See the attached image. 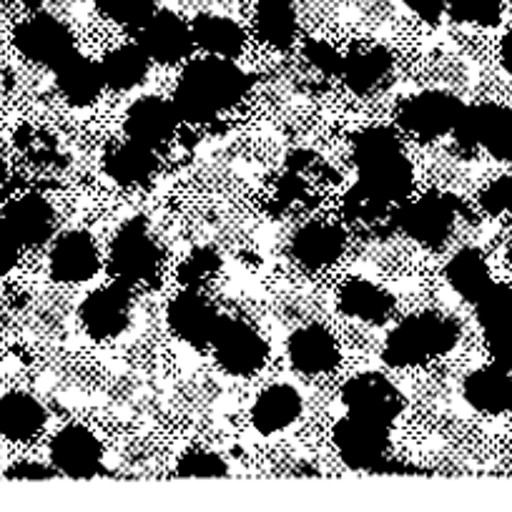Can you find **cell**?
Returning <instances> with one entry per match:
<instances>
[{
	"label": "cell",
	"mask_w": 512,
	"mask_h": 512,
	"mask_svg": "<svg viewBox=\"0 0 512 512\" xmlns=\"http://www.w3.org/2000/svg\"><path fill=\"white\" fill-rule=\"evenodd\" d=\"M251 81L234 63V58L209 56L196 58L179 76L174 91V106L181 121L211 123L219 113L234 108L249 93Z\"/></svg>",
	"instance_id": "1"
},
{
	"label": "cell",
	"mask_w": 512,
	"mask_h": 512,
	"mask_svg": "<svg viewBox=\"0 0 512 512\" xmlns=\"http://www.w3.org/2000/svg\"><path fill=\"white\" fill-rule=\"evenodd\" d=\"M354 161L359 171L357 184L390 206L402 204L412 194V164L392 128L377 126L359 131L354 136Z\"/></svg>",
	"instance_id": "2"
},
{
	"label": "cell",
	"mask_w": 512,
	"mask_h": 512,
	"mask_svg": "<svg viewBox=\"0 0 512 512\" xmlns=\"http://www.w3.org/2000/svg\"><path fill=\"white\" fill-rule=\"evenodd\" d=\"M460 339V324L437 312L405 317L384 339L382 359L390 367L407 369L450 352Z\"/></svg>",
	"instance_id": "3"
},
{
	"label": "cell",
	"mask_w": 512,
	"mask_h": 512,
	"mask_svg": "<svg viewBox=\"0 0 512 512\" xmlns=\"http://www.w3.org/2000/svg\"><path fill=\"white\" fill-rule=\"evenodd\" d=\"M161 262H164V256L151 236L146 219L141 216L128 219L118 229L111 244V254H108V272L113 274V279L128 284V287L149 284L159 277Z\"/></svg>",
	"instance_id": "4"
},
{
	"label": "cell",
	"mask_w": 512,
	"mask_h": 512,
	"mask_svg": "<svg viewBox=\"0 0 512 512\" xmlns=\"http://www.w3.org/2000/svg\"><path fill=\"white\" fill-rule=\"evenodd\" d=\"M462 149H485L495 159L512 164V111L497 103L465 106L455 128Z\"/></svg>",
	"instance_id": "5"
},
{
	"label": "cell",
	"mask_w": 512,
	"mask_h": 512,
	"mask_svg": "<svg viewBox=\"0 0 512 512\" xmlns=\"http://www.w3.org/2000/svg\"><path fill=\"white\" fill-rule=\"evenodd\" d=\"M457 204L450 194H425L415 201H402L392 221L410 239L427 249H437L450 239L457 221Z\"/></svg>",
	"instance_id": "6"
},
{
	"label": "cell",
	"mask_w": 512,
	"mask_h": 512,
	"mask_svg": "<svg viewBox=\"0 0 512 512\" xmlns=\"http://www.w3.org/2000/svg\"><path fill=\"white\" fill-rule=\"evenodd\" d=\"M465 103L447 91L415 93L397 108V123L402 131L420 141H435L452 134Z\"/></svg>",
	"instance_id": "7"
},
{
	"label": "cell",
	"mask_w": 512,
	"mask_h": 512,
	"mask_svg": "<svg viewBox=\"0 0 512 512\" xmlns=\"http://www.w3.org/2000/svg\"><path fill=\"white\" fill-rule=\"evenodd\" d=\"M211 349H214L216 364L231 377H249V374L259 372L269 357V344L262 332L241 319L229 317L221 319Z\"/></svg>",
	"instance_id": "8"
},
{
	"label": "cell",
	"mask_w": 512,
	"mask_h": 512,
	"mask_svg": "<svg viewBox=\"0 0 512 512\" xmlns=\"http://www.w3.org/2000/svg\"><path fill=\"white\" fill-rule=\"evenodd\" d=\"M334 445L352 470L377 472L390 450V425L347 412L334 427Z\"/></svg>",
	"instance_id": "9"
},
{
	"label": "cell",
	"mask_w": 512,
	"mask_h": 512,
	"mask_svg": "<svg viewBox=\"0 0 512 512\" xmlns=\"http://www.w3.org/2000/svg\"><path fill=\"white\" fill-rule=\"evenodd\" d=\"M13 41L28 61L51 71L61 66L71 53H76L71 28L51 13H33L31 18H26L13 33Z\"/></svg>",
	"instance_id": "10"
},
{
	"label": "cell",
	"mask_w": 512,
	"mask_h": 512,
	"mask_svg": "<svg viewBox=\"0 0 512 512\" xmlns=\"http://www.w3.org/2000/svg\"><path fill=\"white\" fill-rule=\"evenodd\" d=\"M221 314L216 312L214 304L199 292V289L186 287L184 292L176 294L166 307V322L169 329L196 349H211L216 332L221 327Z\"/></svg>",
	"instance_id": "11"
},
{
	"label": "cell",
	"mask_w": 512,
	"mask_h": 512,
	"mask_svg": "<svg viewBox=\"0 0 512 512\" xmlns=\"http://www.w3.org/2000/svg\"><path fill=\"white\" fill-rule=\"evenodd\" d=\"M342 402L349 415L392 425L402 412V395L390 377L364 372L349 379L342 387Z\"/></svg>",
	"instance_id": "12"
},
{
	"label": "cell",
	"mask_w": 512,
	"mask_h": 512,
	"mask_svg": "<svg viewBox=\"0 0 512 512\" xmlns=\"http://www.w3.org/2000/svg\"><path fill=\"white\" fill-rule=\"evenodd\" d=\"M131 307H134L131 287L116 282L86 294L78 307V319L93 339H113L126 332L131 324Z\"/></svg>",
	"instance_id": "13"
},
{
	"label": "cell",
	"mask_w": 512,
	"mask_h": 512,
	"mask_svg": "<svg viewBox=\"0 0 512 512\" xmlns=\"http://www.w3.org/2000/svg\"><path fill=\"white\" fill-rule=\"evenodd\" d=\"M139 46L144 48L151 63L176 66L191 56L196 43L191 23L186 18L176 16L174 11H156L139 28Z\"/></svg>",
	"instance_id": "14"
},
{
	"label": "cell",
	"mask_w": 512,
	"mask_h": 512,
	"mask_svg": "<svg viewBox=\"0 0 512 512\" xmlns=\"http://www.w3.org/2000/svg\"><path fill=\"white\" fill-rule=\"evenodd\" d=\"M179 123L181 116L174 101L161 96H141L128 106L123 131H126V139L159 149L174 139Z\"/></svg>",
	"instance_id": "15"
},
{
	"label": "cell",
	"mask_w": 512,
	"mask_h": 512,
	"mask_svg": "<svg viewBox=\"0 0 512 512\" xmlns=\"http://www.w3.org/2000/svg\"><path fill=\"white\" fill-rule=\"evenodd\" d=\"M51 462L61 475L91 480L103 472V447L83 425H68L53 437Z\"/></svg>",
	"instance_id": "16"
},
{
	"label": "cell",
	"mask_w": 512,
	"mask_h": 512,
	"mask_svg": "<svg viewBox=\"0 0 512 512\" xmlns=\"http://www.w3.org/2000/svg\"><path fill=\"white\" fill-rule=\"evenodd\" d=\"M101 254L96 241L86 231H68L51 249V274L58 282L81 284L96 277Z\"/></svg>",
	"instance_id": "17"
},
{
	"label": "cell",
	"mask_w": 512,
	"mask_h": 512,
	"mask_svg": "<svg viewBox=\"0 0 512 512\" xmlns=\"http://www.w3.org/2000/svg\"><path fill=\"white\" fill-rule=\"evenodd\" d=\"M287 357L302 374H327L339 364L337 339L322 324H307L289 334Z\"/></svg>",
	"instance_id": "18"
},
{
	"label": "cell",
	"mask_w": 512,
	"mask_h": 512,
	"mask_svg": "<svg viewBox=\"0 0 512 512\" xmlns=\"http://www.w3.org/2000/svg\"><path fill=\"white\" fill-rule=\"evenodd\" d=\"M347 246V234L342 226L327 221H312L302 226L292 239V256L302 267L324 269L332 267Z\"/></svg>",
	"instance_id": "19"
},
{
	"label": "cell",
	"mask_w": 512,
	"mask_h": 512,
	"mask_svg": "<svg viewBox=\"0 0 512 512\" xmlns=\"http://www.w3.org/2000/svg\"><path fill=\"white\" fill-rule=\"evenodd\" d=\"M3 224L21 246H41L53 236L56 214L43 196L26 194L8 206Z\"/></svg>",
	"instance_id": "20"
},
{
	"label": "cell",
	"mask_w": 512,
	"mask_h": 512,
	"mask_svg": "<svg viewBox=\"0 0 512 512\" xmlns=\"http://www.w3.org/2000/svg\"><path fill=\"white\" fill-rule=\"evenodd\" d=\"M462 395L482 415H505L512 410V374L497 364L475 369L465 377Z\"/></svg>",
	"instance_id": "21"
},
{
	"label": "cell",
	"mask_w": 512,
	"mask_h": 512,
	"mask_svg": "<svg viewBox=\"0 0 512 512\" xmlns=\"http://www.w3.org/2000/svg\"><path fill=\"white\" fill-rule=\"evenodd\" d=\"M53 73H56V86L61 96L76 108H86L96 103L103 88H106L101 63H96L88 56H81L78 51L71 53L61 66L53 68Z\"/></svg>",
	"instance_id": "22"
},
{
	"label": "cell",
	"mask_w": 512,
	"mask_h": 512,
	"mask_svg": "<svg viewBox=\"0 0 512 512\" xmlns=\"http://www.w3.org/2000/svg\"><path fill=\"white\" fill-rule=\"evenodd\" d=\"M302 415V395L292 384H272L251 405V425L262 435L289 430Z\"/></svg>",
	"instance_id": "23"
},
{
	"label": "cell",
	"mask_w": 512,
	"mask_h": 512,
	"mask_svg": "<svg viewBox=\"0 0 512 512\" xmlns=\"http://www.w3.org/2000/svg\"><path fill=\"white\" fill-rule=\"evenodd\" d=\"M103 171L108 174V179H113L121 186H144L159 171V159H156L151 146L126 139L123 144L111 146L106 151Z\"/></svg>",
	"instance_id": "24"
},
{
	"label": "cell",
	"mask_w": 512,
	"mask_h": 512,
	"mask_svg": "<svg viewBox=\"0 0 512 512\" xmlns=\"http://www.w3.org/2000/svg\"><path fill=\"white\" fill-rule=\"evenodd\" d=\"M196 48H201L209 56L236 58L246 46V33L234 18L221 16V13H199L191 21Z\"/></svg>",
	"instance_id": "25"
},
{
	"label": "cell",
	"mask_w": 512,
	"mask_h": 512,
	"mask_svg": "<svg viewBox=\"0 0 512 512\" xmlns=\"http://www.w3.org/2000/svg\"><path fill=\"white\" fill-rule=\"evenodd\" d=\"M392 71V53L382 46H367L357 48V51L347 53L342 61V76L344 86L352 93L367 96L374 88L384 83V78Z\"/></svg>",
	"instance_id": "26"
},
{
	"label": "cell",
	"mask_w": 512,
	"mask_h": 512,
	"mask_svg": "<svg viewBox=\"0 0 512 512\" xmlns=\"http://www.w3.org/2000/svg\"><path fill=\"white\" fill-rule=\"evenodd\" d=\"M337 304L347 317L359 319V322L379 324L390 317L395 309V299L387 289L369 279H349L337 294Z\"/></svg>",
	"instance_id": "27"
},
{
	"label": "cell",
	"mask_w": 512,
	"mask_h": 512,
	"mask_svg": "<svg viewBox=\"0 0 512 512\" xmlns=\"http://www.w3.org/2000/svg\"><path fill=\"white\" fill-rule=\"evenodd\" d=\"M254 28L259 41L269 48L287 51L297 41V6L294 0H256Z\"/></svg>",
	"instance_id": "28"
},
{
	"label": "cell",
	"mask_w": 512,
	"mask_h": 512,
	"mask_svg": "<svg viewBox=\"0 0 512 512\" xmlns=\"http://www.w3.org/2000/svg\"><path fill=\"white\" fill-rule=\"evenodd\" d=\"M46 417L41 402L26 392H11L0 397V435L8 440H33L46 427Z\"/></svg>",
	"instance_id": "29"
},
{
	"label": "cell",
	"mask_w": 512,
	"mask_h": 512,
	"mask_svg": "<svg viewBox=\"0 0 512 512\" xmlns=\"http://www.w3.org/2000/svg\"><path fill=\"white\" fill-rule=\"evenodd\" d=\"M151 68V58L146 56L139 43L134 46H118L108 51L101 61V73L106 88L113 91H134L146 81Z\"/></svg>",
	"instance_id": "30"
},
{
	"label": "cell",
	"mask_w": 512,
	"mask_h": 512,
	"mask_svg": "<svg viewBox=\"0 0 512 512\" xmlns=\"http://www.w3.org/2000/svg\"><path fill=\"white\" fill-rule=\"evenodd\" d=\"M445 277L450 287L460 294L465 302L475 304L482 294L490 289L492 277L485 256L477 249H462L452 256L445 267Z\"/></svg>",
	"instance_id": "31"
},
{
	"label": "cell",
	"mask_w": 512,
	"mask_h": 512,
	"mask_svg": "<svg viewBox=\"0 0 512 512\" xmlns=\"http://www.w3.org/2000/svg\"><path fill=\"white\" fill-rule=\"evenodd\" d=\"M475 307L482 332L502 327V324H512V287L492 282L490 289L477 299Z\"/></svg>",
	"instance_id": "32"
},
{
	"label": "cell",
	"mask_w": 512,
	"mask_h": 512,
	"mask_svg": "<svg viewBox=\"0 0 512 512\" xmlns=\"http://www.w3.org/2000/svg\"><path fill=\"white\" fill-rule=\"evenodd\" d=\"M91 3L108 21L118 23L123 28H134V31H139L159 11L156 0H91Z\"/></svg>",
	"instance_id": "33"
},
{
	"label": "cell",
	"mask_w": 512,
	"mask_h": 512,
	"mask_svg": "<svg viewBox=\"0 0 512 512\" xmlns=\"http://www.w3.org/2000/svg\"><path fill=\"white\" fill-rule=\"evenodd\" d=\"M392 206L387 201H382L379 196H374L372 191H367L364 186H354L349 189V194L344 196V216L354 224L372 226L377 221L387 219L390 216Z\"/></svg>",
	"instance_id": "34"
},
{
	"label": "cell",
	"mask_w": 512,
	"mask_h": 512,
	"mask_svg": "<svg viewBox=\"0 0 512 512\" xmlns=\"http://www.w3.org/2000/svg\"><path fill=\"white\" fill-rule=\"evenodd\" d=\"M229 465L209 447H189L176 462V477H226Z\"/></svg>",
	"instance_id": "35"
},
{
	"label": "cell",
	"mask_w": 512,
	"mask_h": 512,
	"mask_svg": "<svg viewBox=\"0 0 512 512\" xmlns=\"http://www.w3.org/2000/svg\"><path fill=\"white\" fill-rule=\"evenodd\" d=\"M447 13L460 23L492 28L500 23L502 6L500 0H447Z\"/></svg>",
	"instance_id": "36"
},
{
	"label": "cell",
	"mask_w": 512,
	"mask_h": 512,
	"mask_svg": "<svg viewBox=\"0 0 512 512\" xmlns=\"http://www.w3.org/2000/svg\"><path fill=\"white\" fill-rule=\"evenodd\" d=\"M219 267H221V259L216 256V251L196 249L191 251V254L184 259V264H181L179 279L184 287L199 289L201 284L209 282V279L219 272Z\"/></svg>",
	"instance_id": "37"
},
{
	"label": "cell",
	"mask_w": 512,
	"mask_h": 512,
	"mask_svg": "<svg viewBox=\"0 0 512 512\" xmlns=\"http://www.w3.org/2000/svg\"><path fill=\"white\" fill-rule=\"evenodd\" d=\"M480 206L490 216L512 214V174L492 181L480 194Z\"/></svg>",
	"instance_id": "38"
},
{
	"label": "cell",
	"mask_w": 512,
	"mask_h": 512,
	"mask_svg": "<svg viewBox=\"0 0 512 512\" xmlns=\"http://www.w3.org/2000/svg\"><path fill=\"white\" fill-rule=\"evenodd\" d=\"M304 58L327 76H339V71H342L344 56H339L337 48L329 46L327 41H309L304 46Z\"/></svg>",
	"instance_id": "39"
},
{
	"label": "cell",
	"mask_w": 512,
	"mask_h": 512,
	"mask_svg": "<svg viewBox=\"0 0 512 512\" xmlns=\"http://www.w3.org/2000/svg\"><path fill=\"white\" fill-rule=\"evenodd\" d=\"M487 349L492 354V362L497 367L512 372V324H502V327L487 329L485 332Z\"/></svg>",
	"instance_id": "40"
},
{
	"label": "cell",
	"mask_w": 512,
	"mask_h": 512,
	"mask_svg": "<svg viewBox=\"0 0 512 512\" xmlns=\"http://www.w3.org/2000/svg\"><path fill=\"white\" fill-rule=\"evenodd\" d=\"M400 3L427 23H437L447 13V0H400Z\"/></svg>",
	"instance_id": "41"
},
{
	"label": "cell",
	"mask_w": 512,
	"mask_h": 512,
	"mask_svg": "<svg viewBox=\"0 0 512 512\" xmlns=\"http://www.w3.org/2000/svg\"><path fill=\"white\" fill-rule=\"evenodd\" d=\"M18 249H21V244L13 239L8 226L3 224V219H0V277L13 269V264H16L18 259Z\"/></svg>",
	"instance_id": "42"
},
{
	"label": "cell",
	"mask_w": 512,
	"mask_h": 512,
	"mask_svg": "<svg viewBox=\"0 0 512 512\" xmlns=\"http://www.w3.org/2000/svg\"><path fill=\"white\" fill-rule=\"evenodd\" d=\"M56 467L41 465V462H18L8 470L11 480H48V477H56Z\"/></svg>",
	"instance_id": "43"
},
{
	"label": "cell",
	"mask_w": 512,
	"mask_h": 512,
	"mask_svg": "<svg viewBox=\"0 0 512 512\" xmlns=\"http://www.w3.org/2000/svg\"><path fill=\"white\" fill-rule=\"evenodd\" d=\"M500 63L507 73L512 76V33H507L500 43Z\"/></svg>",
	"instance_id": "44"
},
{
	"label": "cell",
	"mask_w": 512,
	"mask_h": 512,
	"mask_svg": "<svg viewBox=\"0 0 512 512\" xmlns=\"http://www.w3.org/2000/svg\"><path fill=\"white\" fill-rule=\"evenodd\" d=\"M6 181V164H3V159H0V184Z\"/></svg>",
	"instance_id": "45"
},
{
	"label": "cell",
	"mask_w": 512,
	"mask_h": 512,
	"mask_svg": "<svg viewBox=\"0 0 512 512\" xmlns=\"http://www.w3.org/2000/svg\"><path fill=\"white\" fill-rule=\"evenodd\" d=\"M507 259H510V264H512V241H510V246H507Z\"/></svg>",
	"instance_id": "46"
}]
</instances>
